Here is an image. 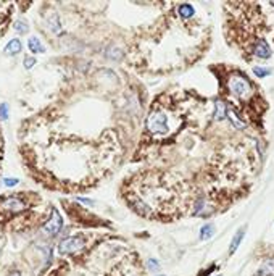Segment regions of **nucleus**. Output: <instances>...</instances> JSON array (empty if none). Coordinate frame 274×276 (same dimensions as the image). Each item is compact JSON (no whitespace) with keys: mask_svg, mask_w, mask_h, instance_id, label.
Masks as SVG:
<instances>
[{"mask_svg":"<svg viewBox=\"0 0 274 276\" xmlns=\"http://www.w3.org/2000/svg\"><path fill=\"white\" fill-rule=\"evenodd\" d=\"M228 87L237 99H247L251 94V84L242 75H232L228 81Z\"/></svg>","mask_w":274,"mask_h":276,"instance_id":"obj_1","label":"nucleus"},{"mask_svg":"<svg viewBox=\"0 0 274 276\" xmlns=\"http://www.w3.org/2000/svg\"><path fill=\"white\" fill-rule=\"evenodd\" d=\"M84 246H86V241L82 236H68L60 241L58 252L62 253V255H73V253L84 249Z\"/></svg>","mask_w":274,"mask_h":276,"instance_id":"obj_2","label":"nucleus"},{"mask_svg":"<svg viewBox=\"0 0 274 276\" xmlns=\"http://www.w3.org/2000/svg\"><path fill=\"white\" fill-rule=\"evenodd\" d=\"M147 128H149L153 134H166L169 131L168 126V117L163 112H152L147 118Z\"/></svg>","mask_w":274,"mask_h":276,"instance_id":"obj_3","label":"nucleus"},{"mask_svg":"<svg viewBox=\"0 0 274 276\" xmlns=\"http://www.w3.org/2000/svg\"><path fill=\"white\" fill-rule=\"evenodd\" d=\"M26 208V202L21 196H5L0 199V210L8 215H15L23 212Z\"/></svg>","mask_w":274,"mask_h":276,"instance_id":"obj_4","label":"nucleus"},{"mask_svg":"<svg viewBox=\"0 0 274 276\" xmlns=\"http://www.w3.org/2000/svg\"><path fill=\"white\" fill-rule=\"evenodd\" d=\"M62 228H63V217L60 215L57 208H53L48 222L42 226V234L48 236V237H55L60 231H62Z\"/></svg>","mask_w":274,"mask_h":276,"instance_id":"obj_5","label":"nucleus"},{"mask_svg":"<svg viewBox=\"0 0 274 276\" xmlns=\"http://www.w3.org/2000/svg\"><path fill=\"white\" fill-rule=\"evenodd\" d=\"M3 52H5V55H8V57H16V55H20L23 52V42H21L18 37L10 39L7 42V46L3 47Z\"/></svg>","mask_w":274,"mask_h":276,"instance_id":"obj_6","label":"nucleus"},{"mask_svg":"<svg viewBox=\"0 0 274 276\" xmlns=\"http://www.w3.org/2000/svg\"><path fill=\"white\" fill-rule=\"evenodd\" d=\"M253 53H255L258 58H265V60L270 58L271 55H273L271 47L268 46V42H266L265 39H260L258 42H256V46H255V49H253Z\"/></svg>","mask_w":274,"mask_h":276,"instance_id":"obj_7","label":"nucleus"},{"mask_svg":"<svg viewBox=\"0 0 274 276\" xmlns=\"http://www.w3.org/2000/svg\"><path fill=\"white\" fill-rule=\"evenodd\" d=\"M27 49H29V52H32V53H44L46 52V47L42 46L41 39L36 36H32L27 39Z\"/></svg>","mask_w":274,"mask_h":276,"instance_id":"obj_8","label":"nucleus"},{"mask_svg":"<svg viewBox=\"0 0 274 276\" xmlns=\"http://www.w3.org/2000/svg\"><path fill=\"white\" fill-rule=\"evenodd\" d=\"M244 234H245V228H240L237 233L234 234L232 241H231V247H229V253H234L239 249L240 242H242V239H244Z\"/></svg>","mask_w":274,"mask_h":276,"instance_id":"obj_9","label":"nucleus"},{"mask_svg":"<svg viewBox=\"0 0 274 276\" xmlns=\"http://www.w3.org/2000/svg\"><path fill=\"white\" fill-rule=\"evenodd\" d=\"M215 118L219 120H226L228 118V108H226V103L218 100L216 105H215Z\"/></svg>","mask_w":274,"mask_h":276,"instance_id":"obj_10","label":"nucleus"},{"mask_svg":"<svg viewBox=\"0 0 274 276\" xmlns=\"http://www.w3.org/2000/svg\"><path fill=\"white\" fill-rule=\"evenodd\" d=\"M228 118H229V121H231V125L234 126L235 129H245V121L240 120V118L237 117V113L228 112Z\"/></svg>","mask_w":274,"mask_h":276,"instance_id":"obj_11","label":"nucleus"},{"mask_svg":"<svg viewBox=\"0 0 274 276\" xmlns=\"http://www.w3.org/2000/svg\"><path fill=\"white\" fill-rule=\"evenodd\" d=\"M194 13H195V10H194V7H192V5H189V3H183V5L179 7V15H181V18H184V20L192 18V16H194Z\"/></svg>","mask_w":274,"mask_h":276,"instance_id":"obj_12","label":"nucleus"},{"mask_svg":"<svg viewBox=\"0 0 274 276\" xmlns=\"http://www.w3.org/2000/svg\"><path fill=\"white\" fill-rule=\"evenodd\" d=\"M261 273L266 276H274V258H266L261 265Z\"/></svg>","mask_w":274,"mask_h":276,"instance_id":"obj_13","label":"nucleus"},{"mask_svg":"<svg viewBox=\"0 0 274 276\" xmlns=\"http://www.w3.org/2000/svg\"><path fill=\"white\" fill-rule=\"evenodd\" d=\"M213 234H215V226H213L211 223H208L200 231V239L206 241V239H210V237H213Z\"/></svg>","mask_w":274,"mask_h":276,"instance_id":"obj_14","label":"nucleus"},{"mask_svg":"<svg viewBox=\"0 0 274 276\" xmlns=\"http://www.w3.org/2000/svg\"><path fill=\"white\" fill-rule=\"evenodd\" d=\"M13 29L18 32V34L21 36H24L27 31H29V26H27V23L24 20H16L15 21V25H13Z\"/></svg>","mask_w":274,"mask_h":276,"instance_id":"obj_15","label":"nucleus"},{"mask_svg":"<svg viewBox=\"0 0 274 276\" xmlns=\"http://www.w3.org/2000/svg\"><path fill=\"white\" fill-rule=\"evenodd\" d=\"M48 26H50V29L53 32H60V29H62V25H60V20H58V15H52L50 18H48Z\"/></svg>","mask_w":274,"mask_h":276,"instance_id":"obj_16","label":"nucleus"},{"mask_svg":"<svg viewBox=\"0 0 274 276\" xmlns=\"http://www.w3.org/2000/svg\"><path fill=\"white\" fill-rule=\"evenodd\" d=\"M253 73H255V76H258V78H266V76L271 73V70L270 68H261V66H255Z\"/></svg>","mask_w":274,"mask_h":276,"instance_id":"obj_17","label":"nucleus"},{"mask_svg":"<svg viewBox=\"0 0 274 276\" xmlns=\"http://www.w3.org/2000/svg\"><path fill=\"white\" fill-rule=\"evenodd\" d=\"M10 110L7 103H0V120H8Z\"/></svg>","mask_w":274,"mask_h":276,"instance_id":"obj_18","label":"nucleus"},{"mask_svg":"<svg viewBox=\"0 0 274 276\" xmlns=\"http://www.w3.org/2000/svg\"><path fill=\"white\" fill-rule=\"evenodd\" d=\"M23 63H24V68H26V70H31L32 66H34L37 62H36V58H34V57H24Z\"/></svg>","mask_w":274,"mask_h":276,"instance_id":"obj_19","label":"nucleus"},{"mask_svg":"<svg viewBox=\"0 0 274 276\" xmlns=\"http://www.w3.org/2000/svg\"><path fill=\"white\" fill-rule=\"evenodd\" d=\"M3 184L7 186V187L18 186V184H20V179H18V178H5V179H3Z\"/></svg>","mask_w":274,"mask_h":276,"instance_id":"obj_20","label":"nucleus"},{"mask_svg":"<svg viewBox=\"0 0 274 276\" xmlns=\"http://www.w3.org/2000/svg\"><path fill=\"white\" fill-rule=\"evenodd\" d=\"M147 265H149V268L152 270V272H157V270L160 268V263H158L157 260H153V258H150V260L147 262Z\"/></svg>","mask_w":274,"mask_h":276,"instance_id":"obj_21","label":"nucleus"},{"mask_svg":"<svg viewBox=\"0 0 274 276\" xmlns=\"http://www.w3.org/2000/svg\"><path fill=\"white\" fill-rule=\"evenodd\" d=\"M78 201H79V202H82V203H87V205H92V203H94V202L91 201V199H82V197H79Z\"/></svg>","mask_w":274,"mask_h":276,"instance_id":"obj_22","label":"nucleus"},{"mask_svg":"<svg viewBox=\"0 0 274 276\" xmlns=\"http://www.w3.org/2000/svg\"><path fill=\"white\" fill-rule=\"evenodd\" d=\"M8 276H23V275H21L20 272H12V273H10Z\"/></svg>","mask_w":274,"mask_h":276,"instance_id":"obj_23","label":"nucleus"},{"mask_svg":"<svg viewBox=\"0 0 274 276\" xmlns=\"http://www.w3.org/2000/svg\"><path fill=\"white\" fill-rule=\"evenodd\" d=\"M0 144H2V137H0Z\"/></svg>","mask_w":274,"mask_h":276,"instance_id":"obj_24","label":"nucleus"},{"mask_svg":"<svg viewBox=\"0 0 274 276\" xmlns=\"http://www.w3.org/2000/svg\"><path fill=\"white\" fill-rule=\"evenodd\" d=\"M160 276H163V275H160Z\"/></svg>","mask_w":274,"mask_h":276,"instance_id":"obj_25","label":"nucleus"}]
</instances>
